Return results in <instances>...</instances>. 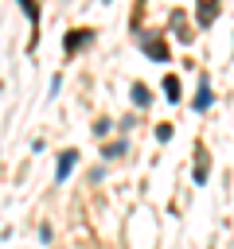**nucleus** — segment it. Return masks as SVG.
<instances>
[{
	"label": "nucleus",
	"mask_w": 234,
	"mask_h": 249,
	"mask_svg": "<svg viewBox=\"0 0 234 249\" xmlns=\"http://www.w3.org/2000/svg\"><path fill=\"white\" fill-rule=\"evenodd\" d=\"M214 105V93H211V82L207 78H199V89H195V97H191V109L195 113H207Z\"/></svg>",
	"instance_id": "1"
},
{
	"label": "nucleus",
	"mask_w": 234,
	"mask_h": 249,
	"mask_svg": "<svg viewBox=\"0 0 234 249\" xmlns=\"http://www.w3.org/2000/svg\"><path fill=\"white\" fill-rule=\"evenodd\" d=\"M74 163H78V152H74V148H66V152L58 156V163H55V183H66V179H70V171H74Z\"/></svg>",
	"instance_id": "2"
},
{
	"label": "nucleus",
	"mask_w": 234,
	"mask_h": 249,
	"mask_svg": "<svg viewBox=\"0 0 234 249\" xmlns=\"http://www.w3.org/2000/svg\"><path fill=\"white\" fill-rule=\"evenodd\" d=\"M218 12H222V8H218L214 0H203V4L195 8V19H199V23L207 27V23H214V19H218Z\"/></svg>",
	"instance_id": "3"
},
{
	"label": "nucleus",
	"mask_w": 234,
	"mask_h": 249,
	"mask_svg": "<svg viewBox=\"0 0 234 249\" xmlns=\"http://www.w3.org/2000/svg\"><path fill=\"white\" fill-rule=\"evenodd\" d=\"M129 97H133V105H140V109H148V105H152V89H148L144 82H133Z\"/></svg>",
	"instance_id": "4"
},
{
	"label": "nucleus",
	"mask_w": 234,
	"mask_h": 249,
	"mask_svg": "<svg viewBox=\"0 0 234 249\" xmlns=\"http://www.w3.org/2000/svg\"><path fill=\"white\" fill-rule=\"evenodd\" d=\"M164 93H168V101H172V105L183 97V86H179V78H176V74H164Z\"/></svg>",
	"instance_id": "5"
},
{
	"label": "nucleus",
	"mask_w": 234,
	"mask_h": 249,
	"mask_svg": "<svg viewBox=\"0 0 234 249\" xmlns=\"http://www.w3.org/2000/svg\"><path fill=\"white\" fill-rule=\"evenodd\" d=\"M140 47H144V54H148V58H156V62L168 54V51H164V43H156V39H148V35H140Z\"/></svg>",
	"instance_id": "6"
},
{
	"label": "nucleus",
	"mask_w": 234,
	"mask_h": 249,
	"mask_svg": "<svg viewBox=\"0 0 234 249\" xmlns=\"http://www.w3.org/2000/svg\"><path fill=\"white\" fill-rule=\"evenodd\" d=\"M86 39H90V31H70V35H66V51H74V47H86Z\"/></svg>",
	"instance_id": "7"
},
{
	"label": "nucleus",
	"mask_w": 234,
	"mask_h": 249,
	"mask_svg": "<svg viewBox=\"0 0 234 249\" xmlns=\"http://www.w3.org/2000/svg\"><path fill=\"white\" fill-rule=\"evenodd\" d=\"M125 152H129V140H117V144L105 148V160H117V156H125Z\"/></svg>",
	"instance_id": "8"
},
{
	"label": "nucleus",
	"mask_w": 234,
	"mask_h": 249,
	"mask_svg": "<svg viewBox=\"0 0 234 249\" xmlns=\"http://www.w3.org/2000/svg\"><path fill=\"white\" fill-rule=\"evenodd\" d=\"M191 179H195V183L203 187V183L211 179V167H207V163H195V167H191Z\"/></svg>",
	"instance_id": "9"
},
{
	"label": "nucleus",
	"mask_w": 234,
	"mask_h": 249,
	"mask_svg": "<svg viewBox=\"0 0 234 249\" xmlns=\"http://www.w3.org/2000/svg\"><path fill=\"white\" fill-rule=\"evenodd\" d=\"M23 16H27L31 23H39V4H31V0H23Z\"/></svg>",
	"instance_id": "10"
},
{
	"label": "nucleus",
	"mask_w": 234,
	"mask_h": 249,
	"mask_svg": "<svg viewBox=\"0 0 234 249\" xmlns=\"http://www.w3.org/2000/svg\"><path fill=\"white\" fill-rule=\"evenodd\" d=\"M156 140L168 144V140H172V124H156Z\"/></svg>",
	"instance_id": "11"
},
{
	"label": "nucleus",
	"mask_w": 234,
	"mask_h": 249,
	"mask_svg": "<svg viewBox=\"0 0 234 249\" xmlns=\"http://www.w3.org/2000/svg\"><path fill=\"white\" fill-rule=\"evenodd\" d=\"M109 128H113V124H109V121H98V124H94V136H105V132H109Z\"/></svg>",
	"instance_id": "12"
},
{
	"label": "nucleus",
	"mask_w": 234,
	"mask_h": 249,
	"mask_svg": "<svg viewBox=\"0 0 234 249\" xmlns=\"http://www.w3.org/2000/svg\"><path fill=\"white\" fill-rule=\"evenodd\" d=\"M51 237H55V230H51V226H39V241H43V245H47V241H51Z\"/></svg>",
	"instance_id": "13"
}]
</instances>
